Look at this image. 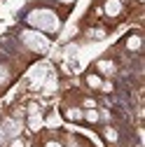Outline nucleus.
<instances>
[{
    "instance_id": "obj_11",
    "label": "nucleus",
    "mask_w": 145,
    "mask_h": 147,
    "mask_svg": "<svg viewBox=\"0 0 145 147\" xmlns=\"http://www.w3.org/2000/svg\"><path fill=\"white\" fill-rule=\"evenodd\" d=\"M45 147H61V145H59V142H54V140H51V142H47Z\"/></svg>"
},
{
    "instance_id": "obj_4",
    "label": "nucleus",
    "mask_w": 145,
    "mask_h": 147,
    "mask_svg": "<svg viewBox=\"0 0 145 147\" xmlns=\"http://www.w3.org/2000/svg\"><path fill=\"white\" fill-rule=\"evenodd\" d=\"M7 80H9V68L0 63V86H3V84H5Z\"/></svg>"
},
{
    "instance_id": "obj_9",
    "label": "nucleus",
    "mask_w": 145,
    "mask_h": 147,
    "mask_svg": "<svg viewBox=\"0 0 145 147\" xmlns=\"http://www.w3.org/2000/svg\"><path fill=\"white\" fill-rule=\"evenodd\" d=\"M68 117H70V119H80V117H82V112H80V110H70Z\"/></svg>"
},
{
    "instance_id": "obj_12",
    "label": "nucleus",
    "mask_w": 145,
    "mask_h": 147,
    "mask_svg": "<svg viewBox=\"0 0 145 147\" xmlns=\"http://www.w3.org/2000/svg\"><path fill=\"white\" fill-rule=\"evenodd\" d=\"M61 3H68V5H70V3H75V0H61Z\"/></svg>"
},
{
    "instance_id": "obj_6",
    "label": "nucleus",
    "mask_w": 145,
    "mask_h": 147,
    "mask_svg": "<svg viewBox=\"0 0 145 147\" xmlns=\"http://www.w3.org/2000/svg\"><path fill=\"white\" fill-rule=\"evenodd\" d=\"M84 119L94 124V121H98V112H96V110H87V112H84Z\"/></svg>"
},
{
    "instance_id": "obj_8",
    "label": "nucleus",
    "mask_w": 145,
    "mask_h": 147,
    "mask_svg": "<svg viewBox=\"0 0 145 147\" xmlns=\"http://www.w3.org/2000/svg\"><path fill=\"white\" fill-rule=\"evenodd\" d=\"M138 47H140V38H136V35L129 38V49H138Z\"/></svg>"
},
{
    "instance_id": "obj_7",
    "label": "nucleus",
    "mask_w": 145,
    "mask_h": 147,
    "mask_svg": "<svg viewBox=\"0 0 145 147\" xmlns=\"http://www.w3.org/2000/svg\"><path fill=\"white\" fill-rule=\"evenodd\" d=\"M98 68H101V72H112V63H108V61H101Z\"/></svg>"
},
{
    "instance_id": "obj_1",
    "label": "nucleus",
    "mask_w": 145,
    "mask_h": 147,
    "mask_svg": "<svg viewBox=\"0 0 145 147\" xmlns=\"http://www.w3.org/2000/svg\"><path fill=\"white\" fill-rule=\"evenodd\" d=\"M26 21L35 28V30H42V33H56L61 28V21H59V16L54 14L51 9H33L28 16H26Z\"/></svg>"
},
{
    "instance_id": "obj_10",
    "label": "nucleus",
    "mask_w": 145,
    "mask_h": 147,
    "mask_svg": "<svg viewBox=\"0 0 145 147\" xmlns=\"http://www.w3.org/2000/svg\"><path fill=\"white\" fill-rule=\"evenodd\" d=\"M105 138H108V140H115V138H117V133L112 131V128H108V131H105Z\"/></svg>"
},
{
    "instance_id": "obj_5",
    "label": "nucleus",
    "mask_w": 145,
    "mask_h": 147,
    "mask_svg": "<svg viewBox=\"0 0 145 147\" xmlns=\"http://www.w3.org/2000/svg\"><path fill=\"white\" fill-rule=\"evenodd\" d=\"M87 84H89V86H94V89H101V77L89 75V77H87Z\"/></svg>"
},
{
    "instance_id": "obj_2",
    "label": "nucleus",
    "mask_w": 145,
    "mask_h": 147,
    "mask_svg": "<svg viewBox=\"0 0 145 147\" xmlns=\"http://www.w3.org/2000/svg\"><path fill=\"white\" fill-rule=\"evenodd\" d=\"M21 40H24V45H26L28 49H33V51H47V47H49V40L45 38L40 30H24V33H21Z\"/></svg>"
},
{
    "instance_id": "obj_3",
    "label": "nucleus",
    "mask_w": 145,
    "mask_h": 147,
    "mask_svg": "<svg viewBox=\"0 0 145 147\" xmlns=\"http://www.w3.org/2000/svg\"><path fill=\"white\" fill-rule=\"evenodd\" d=\"M122 12V3H119V0H108V3H105V14L108 16H117Z\"/></svg>"
}]
</instances>
